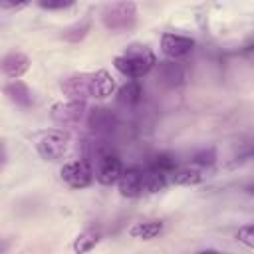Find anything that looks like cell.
<instances>
[{
	"label": "cell",
	"mask_w": 254,
	"mask_h": 254,
	"mask_svg": "<svg viewBox=\"0 0 254 254\" xmlns=\"http://www.w3.org/2000/svg\"><path fill=\"white\" fill-rule=\"evenodd\" d=\"M36 2L44 10H65L75 4V0H36Z\"/></svg>",
	"instance_id": "7402d4cb"
},
{
	"label": "cell",
	"mask_w": 254,
	"mask_h": 254,
	"mask_svg": "<svg viewBox=\"0 0 254 254\" xmlns=\"http://www.w3.org/2000/svg\"><path fill=\"white\" fill-rule=\"evenodd\" d=\"M117 189L119 194L125 198H137L141 194H145V187H143V169L139 167H131L125 169L117 181Z\"/></svg>",
	"instance_id": "9c48e42d"
},
{
	"label": "cell",
	"mask_w": 254,
	"mask_h": 254,
	"mask_svg": "<svg viewBox=\"0 0 254 254\" xmlns=\"http://www.w3.org/2000/svg\"><path fill=\"white\" fill-rule=\"evenodd\" d=\"M85 113V101L81 99H67V101H58L50 109V117L62 125V127H71L77 125L83 119Z\"/></svg>",
	"instance_id": "8992f818"
},
{
	"label": "cell",
	"mask_w": 254,
	"mask_h": 254,
	"mask_svg": "<svg viewBox=\"0 0 254 254\" xmlns=\"http://www.w3.org/2000/svg\"><path fill=\"white\" fill-rule=\"evenodd\" d=\"M69 149V133L64 129H48L36 139V151L44 161H60Z\"/></svg>",
	"instance_id": "277c9868"
},
{
	"label": "cell",
	"mask_w": 254,
	"mask_h": 254,
	"mask_svg": "<svg viewBox=\"0 0 254 254\" xmlns=\"http://www.w3.org/2000/svg\"><path fill=\"white\" fill-rule=\"evenodd\" d=\"M30 69V58L24 52L12 50L2 58V73L10 79H20Z\"/></svg>",
	"instance_id": "30bf717a"
},
{
	"label": "cell",
	"mask_w": 254,
	"mask_h": 254,
	"mask_svg": "<svg viewBox=\"0 0 254 254\" xmlns=\"http://www.w3.org/2000/svg\"><path fill=\"white\" fill-rule=\"evenodd\" d=\"M28 0H4V4H8V6H24Z\"/></svg>",
	"instance_id": "603a6c76"
},
{
	"label": "cell",
	"mask_w": 254,
	"mask_h": 254,
	"mask_svg": "<svg viewBox=\"0 0 254 254\" xmlns=\"http://www.w3.org/2000/svg\"><path fill=\"white\" fill-rule=\"evenodd\" d=\"M141 95H143V89L139 85L137 79H129L125 85L119 87L117 91V103L123 105V107H133L141 101Z\"/></svg>",
	"instance_id": "9a60e30c"
},
{
	"label": "cell",
	"mask_w": 254,
	"mask_h": 254,
	"mask_svg": "<svg viewBox=\"0 0 254 254\" xmlns=\"http://www.w3.org/2000/svg\"><path fill=\"white\" fill-rule=\"evenodd\" d=\"M163 232V222L159 220H143V222H135L129 228V236L137 238V240H153Z\"/></svg>",
	"instance_id": "5bb4252c"
},
{
	"label": "cell",
	"mask_w": 254,
	"mask_h": 254,
	"mask_svg": "<svg viewBox=\"0 0 254 254\" xmlns=\"http://www.w3.org/2000/svg\"><path fill=\"white\" fill-rule=\"evenodd\" d=\"M192 50H194V40L189 36L171 34V32L161 36V52L169 60H181V58L189 56Z\"/></svg>",
	"instance_id": "52a82bcc"
},
{
	"label": "cell",
	"mask_w": 254,
	"mask_h": 254,
	"mask_svg": "<svg viewBox=\"0 0 254 254\" xmlns=\"http://www.w3.org/2000/svg\"><path fill=\"white\" fill-rule=\"evenodd\" d=\"M123 173V167H121V161L117 155L105 151V153H99L97 155V171H95V179L97 183L101 185H113L119 181Z\"/></svg>",
	"instance_id": "ba28073f"
},
{
	"label": "cell",
	"mask_w": 254,
	"mask_h": 254,
	"mask_svg": "<svg viewBox=\"0 0 254 254\" xmlns=\"http://www.w3.org/2000/svg\"><path fill=\"white\" fill-rule=\"evenodd\" d=\"M204 179L202 171L196 167V165H189V167H181V169H175L171 173V181L179 187H194L198 185L200 181Z\"/></svg>",
	"instance_id": "4fadbf2b"
},
{
	"label": "cell",
	"mask_w": 254,
	"mask_h": 254,
	"mask_svg": "<svg viewBox=\"0 0 254 254\" xmlns=\"http://www.w3.org/2000/svg\"><path fill=\"white\" fill-rule=\"evenodd\" d=\"M157 65L155 52L145 44H131L113 58V67L127 79H139Z\"/></svg>",
	"instance_id": "7a4b0ae2"
},
{
	"label": "cell",
	"mask_w": 254,
	"mask_h": 254,
	"mask_svg": "<svg viewBox=\"0 0 254 254\" xmlns=\"http://www.w3.org/2000/svg\"><path fill=\"white\" fill-rule=\"evenodd\" d=\"M87 125L91 131L95 133H109L115 129L117 125V117L115 113H111V109H105V107H93L89 111V117H87Z\"/></svg>",
	"instance_id": "8fae6325"
},
{
	"label": "cell",
	"mask_w": 254,
	"mask_h": 254,
	"mask_svg": "<svg viewBox=\"0 0 254 254\" xmlns=\"http://www.w3.org/2000/svg\"><path fill=\"white\" fill-rule=\"evenodd\" d=\"M214 161H216V151L214 149H204V151L194 155L192 165H196V167H210Z\"/></svg>",
	"instance_id": "44dd1931"
},
{
	"label": "cell",
	"mask_w": 254,
	"mask_h": 254,
	"mask_svg": "<svg viewBox=\"0 0 254 254\" xmlns=\"http://www.w3.org/2000/svg\"><path fill=\"white\" fill-rule=\"evenodd\" d=\"M149 167H151V169H157V171H161V173L171 175V173L177 169V159H175L173 155H169V153H159V155L153 157V161H151Z\"/></svg>",
	"instance_id": "d6986e66"
},
{
	"label": "cell",
	"mask_w": 254,
	"mask_h": 254,
	"mask_svg": "<svg viewBox=\"0 0 254 254\" xmlns=\"http://www.w3.org/2000/svg\"><path fill=\"white\" fill-rule=\"evenodd\" d=\"M60 177L71 189H85L93 181V167L85 159H73L64 163V167L60 169Z\"/></svg>",
	"instance_id": "5b68a950"
},
{
	"label": "cell",
	"mask_w": 254,
	"mask_h": 254,
	"mask_svg": "<svg viewBox=\"0 0 254 254\" xmlns=\"http://www.w3.org/2000/svg\"><path fill=\"white\" fill-rule=\"evenodd\" d=\"M236 240L248 248H254V224H244L236 230Z\"/></svg>",
	"instance_id": "ffe728a7"
},
{
	"label": "cell",
	"mask_w": 254,
	"mask_h": 254,
	"mask_svg": "<svg viewBox=\"0 0 254 254\" xmlns=\"http://www.w3.org/2000/svg\"><path fill=\"white\" fill-rule=\"evenodd\" d=\"M101 22L107 30L111 32H127L135 26L137 22V6L131 0H119L109 4L103 14H101Z\"/></svg>",
	"instance_id": "3957f363"
},
{
	"label": "cell",
	"mask_w": 254,
	"mask_h": 254,
	"mask_svg": "<svg viewBox=\"0 0 254 254\" xmlns=\"http://www.w3.org/2000/svg\"><path fill=\"white\" fill-rule=\"evenodd\" d=\"M4 93H6L8 99H10L12 103H16L18 107L28 109V107H32V103H34V97H32L30 87H28L26 83H22L20 79L8 81V83L4 85Z\"/></svg>",
	"instance_id": "7c38bea8"
},
{
	"label": "cell",
	"mask_w": 254,
	"mask_h": 254,
	"mask_svg": "<svg viewBox=\"0 0 254 254\" xmlns=\"http://www.w3.org/2000/svg\"><path fill=\"white\" fill-rule=\"evenodd\" d=\"M143 187L147 194H155L167 187V173H161L157 169H145L143 171Z\"/></svg>",
	"instance_id": "e0dca14e"
},
{
	"label": "cell",
	"mask_w": 254,
	"mask_h": 254,
	"mask_svg": "<svg viewBox=\"0 0 254 254\" xmlns=\"http://www.w3.org/2000/svg\"><path fill=\"white\" fill-rule=\"evenodd\" d=\"M60 89L67 99H105L115 91V79L107 69L71 73L60 81Z\"/></svg>",
	"instance_id": "6da1fadb"
},
{
	"label": "cell",
	"mask_w": 254,
	"mask_h": 254,
	"mask_svg": "<svg viewBox=\"0 0 254 254\" xmlns=\"http://www.w3.org/2000/svg\"><path fill=\"white\" fill-rule=\"evenodd\" d=\"M99 238H101L99 230L87 228V230H83V232H79V234L75 236V240H73L71 248H73V252H77V254L89 252V250H93V248H95V244L99 242Z\"/></svg>",
	"instance_id": "ac0fdd59"
},
{
	"label": "cell",
	"mask_w": 254,
	"mask_h": 254,
	"mask_svg": "<svg viewBox=\"0 0 254 254\" xmlns=\"http://www.w3.org/2000/svg\"><path fill=\"white\" fill-rule=\"evenodd\" d=\"M246 192H248V194H250V196H254V183H252V185H248V187H246Z\"/></svg>",
	"instance_id": "cb8c5ba5"
},
{
	"label": "cell",
	"mask_w": 254,
	"mask_h": 254,
	"mask_svg": "<svg viewBox=\"0 0 254 254\" xmlns=\"http://www.w3.org/2000/svg\"><path fill=\"white\" fill-rule=\"evenodd\" d=\"M157 77H159L161 83H165V85H179L185 75H183V69H181V65L177 64V60H171V62H161V64H159Z\"/></svg>",
	"instance_id": "2e32d148"
}]
</instances>
